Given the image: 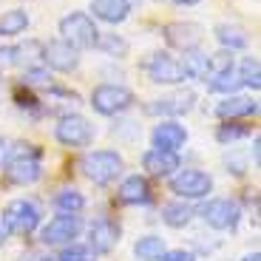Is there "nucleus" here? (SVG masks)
Wrapping results in <instances>:
<instances>
[{
	"mask_svg": "<svg viewBox=\"0 0 261 261\" xmlns=\"http://www.w3.org/2000/svg\"><path fill=\"white\" fill-rule=\"evenodd\" d=\"M3 176L9 185L29 188V185L43 179V153L37 145H14L9 162L3 165Z\"/></svg>",
	"mask_w": 261,
	"mask_h": 261,
	"instance_id": "obj_1",
	"label": "nucleus"
},
{
	"mask_svg": "<svg viewBox=\"0 0 261 261\" xmlns=\"http://www.w3.org/2000/svg\"><path fill=\"white\" fill-rule=\"evenodd\" d=\"M80 170H83V176L88 179V182L105 188V185L117 182V176L125 170V162H122V156H119L117 150L102 148V150L85 153V156L80 159Z\"/></svg>",
	"mask_w": 261,
	"mask_h": 261,
	"instance_id": "obj_2",
	"label": "nucleus"
},
{
	"mask_svg": "<svg viewBox=\"0 0 261 261\" xmlns=\"http://www.w3.org/2000/svg\"><path fill=\"white\" fill-rule=\"evenodd\" d=\"M60 34L65 40L68 46H74L77 51H83V48H97L99 43V29L97 23H94V17L88 12H71L65 14L63 20H60Z\"/></svg>",
	"mask_w": 261,
	"mask_h": 261,
	"instance_id": "obj_3",
	"label": "nucleus"
},
{
	"mask_svg": "<svg viewBox=\"0 0 261 261\" xmlns=\"http://www.w3.org/2000/svg\"><path fill=\"white\" fill-rule=\"evenodd\" d=\"M83 230H85V222L80 213H60L40 227V242L46 247H65V244L77 242Z\"/></svg>",
	"mask_w": 261,
	"mask_h": 261,
	"instance_id": "obj_4",
	"label": "nucleus"
},
{
	"mask_svg": "<svg viewBox=\"0 0 261 261\" xmlns=\"http://www.w3.org/2000/svg\"><path fill=\"white\" fill-rule=\"evenodd\" d=\"M134 102H137L134 91L125 88V85H117V83H102L91 91V108L97 114H102V117H119Z\"/></svg>",
	"mask_w": 261,
	"mask_h": 261,
	"instance_id": "obj_5",
	"label": "nucleus"
},
{
	"mask_svg": "<svg viewBox=\"0 0 261 261\" xmlns=\"http://www.w3.org/2000/svg\"><path fill=\"white\" fill-rule=\"evenodd\" d=\"M199 216H202V222L207 227L224 233V230L239 227V222H242V204L236 202V199H227V196H216V199H207L202 204Z\"/></svg>",
	"mask_w": 261,
	"mask_h": 261,
	"instance_id": "obj_6",
	"label": "nucleus"
},
{
	"mask_svg": "<svg viewBox=\"0 0 261 261\" xmlns=\"http://www.w3.org/2000/svg\"><path fill=\"white\" fill-rule=\"evenodd\" d=\"M94 125L83 114H63L54 125V139L65 148H88L94 142Z\"/></svg>",
	"mask_w": 261,
	"mask_h": 261,
	"instance_id": "obj_7",
	"label": "nucleus"
},
{
	"mask_svg": "<svg viewBox=\"0 0 261 261\" xmlns=\"http://www.w3.org/2000/svg\"><path fill=\"white\" fill-rule=\"evenodd\" d=\"M170 193H176V199H185V202L207 199V193H213V176L199 168L176 170L170 176Z\"/></svg>",
	"mask_w": 261,
	"mask_h": 261,
	"instance_id": "obj_8",
	"label": "nucleus"
},
{
	"mask_svg": "<svg viewBox=\"0 0 261 261\" xmlns=\"http://www.w3.org/2000/svg\"><path fill=\"white\" fill-rule=\"evenodd\" d=\"M0 216H3V222L9 224V230L14 236H32L43 222V213L32 199H12Z\"/></svg>",
	"mask_w": 261,
	"mask_h": 261,
	"instance_id": "obj_9",
	"label": "nucleus"
},
{
	"mask_svg": "<svg viewBox=\"0 0 261 261\" xmlns=\"http://www.w3.org/2000/svg\"><path fill=\"white\" fill-rule=\"evenodd\" d=\"M193 108H196V94L190 88H176V91L153 99L145 111L153 114V117H162V119H179L185 114H190Z\"/></svg>",
	"mask_w": 261,
	"mask_h": 261,
	"instance_id": "obj_10",
	"label": "nucleus"
},
{
	"mask_svg": "<svg viewBox=\"0 0 261 261\" xmlns=\"http://www.w3.org/2000/svg\"><path fill=\"white\" fill-rule=\"evenodd\" d=\"M145 74H148L150 83H156V85H179V83H185L182 63H179V57H173L170 51L150 54L148 63H145Z\"/></svg>",
	"mask_w": 261,
	"mask_h": 261,
	"instance_id": "obj_11",
	"label": "nucleus"
},
{
	"mask_svg": "<svg viewBox=\"0 0 261 261\" xmlns=\"http://www.w3.org/2000/svg\"><path fill=\"white\" fill-rule=\"evenodd\" d=\"M119 244V224L108 216H99L88 224V244L85 247L91 250L94 255H108L114 247Z\"/></svg>",
	"mask_w": 261,
	"mask_h": 261,
	"instance_id": "obj_12",
	"label": "nucleus"
},
{
	"mask_svg": "<svg viewBox=\"0 0 261 261\" xmlns=\"http://www.w3.org/2000/svg\"><path fill=\"white\" fill-rule=\"evenodd\" d=\"M165 34V43L170 48H179V51H193V48L202 46L204 40V29L193 20H179V23H168L162 29Z\"/></svg>",
	"mask_w": 261,
	"mask_h": 261,
	"instance_id": "obj_13",
	"label": "nucleus"
},
{
	"mask_svg": "<svg viewBox=\"0 0 261 261\" xmlns=\"http://www.w3.org/2000/svg\"><path fill=\"white\" fill-rule=\"evenodd\" d=\"M43 65L48 71H60V74H71L80 65V51L74 46H68L65 40H51L43 46V54H40Z\"/></svg>",
	"mask_w": 261,
	"mask_h": 261,
	"instance_id": "obj_14",
	"label": "nucleus"
},
{
	"mask_svg": "<svg viewBox=\"0 0 261 261\" xmlns=\"http://www.w3.org/2000/svg\"><path fill=\"white\" fill-rule=\"evenodd\" d=\"M185 142H188V128L179 119H159V125H153V130H150V145L159 150L179 153Z\"/></svg>",
	"mask_w": 261,
	"mask_h": 261,
	"instance_id": "obj_15",
	"label": "nucleus"
},
{
	"mask_svg": "<svg viewBox=\"0 0 261 261\" xmlns=\"http://www.w3.org/2000/svg\"><path fill=\"white\" fill-rule=\"evenodd\" d=\"M142 168L148 176H173L176 170H182V159L179 153H170V150H159V148H148L142 153Z\"/></svg>",
	"mask_w": 261,
	"mask_h": 261,
	"instance_id": "obj_16",
	"label": "nucleus"
},
{
	"mask_svg": "<svg viewBox=\"0 0 261 261\" xmlns=\"http://www.w3.org/2000/svg\"><path fill=\"white\" fill-rule=\"evenodd\" d=\"M258 114V102L253 97H244V94H230L224 97L222 102L216 105V117L224 119V122H233V119H242V117H253Z\"/></svg>",
	"mask_w": 261,
	"mask_h": 261,
	"instance_id": "obj_17",
	"label": "nucleus"
},
{
	"mask_svg": "<svg viewBox=\"0 0 261 261\" xmlns=\"http://www.w3.org/2000/svg\"><path fill=\"white\" fill-rule=\"evenodd\" d=\"M94 20H102L108 26H119L130 14V0H91Z\"/></svg>",
	"mask_w": 261,
	"mask_h": 261,
	"instance_id": "obj_18",
	"label": "nucleus"
},
{
	"mask_svg": "<svg viewBox=\"0 0 261 261\" xmlns=\"http://www.w3.org/2000/svg\"><path fill=\"white\" fill-rule=\"evenodd\" d=\"M119 202L122 204H148L150 202V185L142 173H130L119 185Z\"/></svg>",
	"mask_w": 261,
	"mask_h": 261,
	"instance_id": "obj_19",
	"label": "nucleus"
},
{
	"mask_svg": "<svg viewBox=\"0 0 261 261\" xmlns=\"http://www.w3.org/2000/svg\"><path fill=\"white\" fill-rule=\"evenodd\" d=\"M213 34H216V40H219V46H222L224 51H242L250 43L247 29L239 26V23H219V26L213 29Z\"/></svg>",
	"mask_w": 261,
	"mask_h": 261,
	"instance_id": "obj_20",
	"label": "nucleus"
},
{
	"mask_svg": "<svg viewBox=\"0 0 261 261\" xmlns=\"http://www.w3.org/2000/svg\"><path fill=\"white\" fill-rule=\"evenodd\" d=\"M190 219H193V207H190L185 199H173V202L162 204V222L168 224V227L182 230L190 224Z\"/></svg>",
	"mask_w": 261,
	"mask_h": 261,
	"instance_id": "obj_21",
	"label": "nucleus"
},
{
	"mask_svg": "<svg viewBox=\"0 0 261 261\" xmlns=\"http://www.w3.org/2000/svg\"><path fill=\"white\" fill-rule=\"evenodd\" d=\"M165 239L162 236H142V239H137V244H134V255H137L139 261H159L165 253Z\"/></svg>",
	"mask_w": 261,
	"mask_h": 261,
	"instance_id": "obj_22",
	"label": "nucleus"
},
{
	"mask_svg": "<svg viewBox=\"0 0 261 261\" xmlns=\"http://www.w3.org/2000/svg\"><path fill=\"white\" fill-rule=\"evenodd\" d=\"M29 29V14L23 9H9L0 14V37H17Z\"/></svg>",
	"mask_w": 261,
	"mask_h": 261,
	"instance_id": "obj_23",
	"label": "nucleus"
},
{
	"mask_svg": "<svg viewBox=\"0 0 261 261\" xmlns=\"http://www.w3.org/2000/svg\"><path fill=\"white\" fill-rule=\"evenodd\" d=\"M54 210L57 213H83L85 210V196L77 188H63L54 193Z\"/></svg>",
	"mask_w": 261,
	"mask_h": 261,
	"instance_id": "obj_24",
	"label": "nucleus"
},
{
	"mask_svg": "<svg viewBox=\"0 0 261 261\" xmlns=\"http://www.w3.org/2000/svg\"><path fill=\"white\" fill-rule=\"evenodd\" d=\"M204 83H207V91L224 94V97H230V94H236L239 88H242V80H239V71H236V68L222 71V74H210Z\"/></svg>",
	"mask_w": 261,
	"mask_h": 261,
	"instance_id": "obj_25",
	"label": "nucleus"
},
{
	"mask_svg": "<svg viewBox=\"0 0 261 261\" xmlns=\"http://www.w3.org/2000/svg\"><path fill=\"white\" fill-rule=\"evenodd\" d=\"M179 63H182L185 80H207V54H202L199 48L185 51V60Z\"/></svg>",
	"mask_w": 261,
	"mask_h": 261,
	"instance_id": "obj_26",
	"label": "nucleus"
},
{
	"mask_svg": "<svg viewBox=\"0 0 261 261\" xmlns=\"http://www.w3.org/2000/svg\"><path fill=\"white\" fill-rule=\"evenodd\" d=\"M236 71H239V80H242V85H247V88H253V91H258L261 88V65L255 57H244L242 63L236 65Z\"/></svg>",
	"mask_w": 261,
	"mask_h": 261,
	"instance_id": "obj_27",
	"label": "nucleus"
},
{
	"mask_svg": "<svg viewBox=\"0 0 261 261\" xmlns=\"http://www.w3.org/2000/svg\"><path fill=\"white\" fill-rule=\"evenodd\" d=\"M23 85L26 88H48L51 85V71L46 65H29L23 71Z\"/></svg>",
	"mask_w": 261,
	"mask_h": 261,
	"instance_id": "obj_28",
	"label": "nucleus"
},
{
	"mask_svg": "<svg viewBox=\"0 0 261 261\" xmlns=\"http://www.w3.org/2000/svg\"><path fill=\"white\" fill-rule=\"evenodd\" d=\"M244 137H250V128H247V125H236V122H230V119L216 128V139H219L222 145H230V142L244 139Z\"/></svg>",
	"mask_w": 261,
	"mask_h": 261,
	"instance_id": "obj_29",
	"label": "nucleus"
},
{
	"mask_svg": "<svg viewBox=\"0 0 261 261\" xmlns=\"http://www.w3.org/2000/svg\"><path fill=\"white\" fill-rule=\"evenodd\" d=\"M57 261H94V253L85 247V244L74 242V244H65V247H60Z\"/></svg>",
	"mask_w": 261,
	"mask_h": 261,
	"instance_id": "obj_30",
	"label": "nucleus"
},
{
	"mask_svg": "<svg viewBox=\"0 0 261 261\" xmlns=\"http://www.w3.org/2000/svg\"><path fill=\"white\" fill-rule=\"evenodd\" d=\"M26 46H0V71H9L14 65L23 63Z\"/></svg>",
	"mask_w": 261,
	"mask_h": 261,
	"instance_id": "obj_31",
	"label": "nucleus"
},
{
	"mask_svg": "<svg viewBox=\"0 0 261 261\" xmlns=\"http://www.w3.org/2000/svg\"><path fill=\"white\" fill-rule=\"evenodd\" d=\"M97 48H102V51H108V54H117V57H122L125 51H128V43H125L122 37H117V34H99V43H97Z\"/></svg>",
	"mask_w": 261,
	"mask_h": 261,
	"instance_id": "obj_32",
	"label": "nucleus"
},
{
	"mask_svg": "<svg viewBox=\"0 0 261 261\" xmlns=\"http://www.w3.org/2000/svg\"><path fill=\"white\" fill-rule=\"evenodd\" d=\"M159 261H196V255L190 250H165Z\"/></svg>",
	"mask_w": 261,
	"mask_h": 261,
	"instance_id": "obj_33",
	"label": "nucleus"
},
{
	"mask_svg": "<svg viewBox=\"0 0 261 261\" xmlns=\"http://www.w3.org/2000/svg\"><path fill=\"white\" fill-rule=\"evenodd\" d=\"M12 148H14V142L9 137H0V170H3V165L9 162V156H12Z\"/></svg>",
	"mask_w": 261,
	"mask_h": 261,
	"instance_id": "obj_34",
	"label": "nucleus"
},
{
	"mask_svg": "<svg viewBox=\"0 0 261 261\" xmlns=\"http://www.w3.org/2000/svg\"><path fill=\"white\" fill-rule=\"evenodd\" d=\"M17 261H57V258H51V255H40V253H26V255H20Z\"/></svg>",
	"mask_w": 261,
	"mask_h": 261,
	"instance_id": "obj_35",
	"label": "nucleus"
},
{
	"mask_svg": "<svg viewBox=\"0 0 261 261\" xmlns=\"http://www.w3.org/2000/svg\"><path fill=\"white\" fill-rule=\"evenodd\" d=\"M9 236H12V230H9V224L3 222V216H0V247L9 242Z\"/></svg>",
	"mask_w": 261,
	"mask_h": 261,
	"instance_id": "obj_36",
	"label": "nucleus"
},
{
	"mask_svg": "<svg viewBox=\"0 0 261 261\" xmlns=\"http://www.w3.org/2000/svg\"><path fill=\"white\" fill-rule=\"evenodd\" d=\"M258 148H261V139L255 137V139H253V162H255V165H258Z\"/></svg>",
	"mask_w": 261,
	"mask_h": 261,
	"instance_id": "obj_37",
	"label": "nucleus"
},
{
	"mask_svg": "<svg viewBox=\"0 0 261 261\" xmlns=\"http://www.w3.org/2000/svg\"><path fill=\"white\" fill-rule=\"evenodd\" d=\"M242 261H261V253H258V250H253V253H247Z\"/></svg>",
	"mask_w": 261,
	"mask_h": 261,
	"instance_id": "obj_38",
	"label": "nucleus"
},
{
	"mask_svg": "<svg viewBox=\"0 0 261 261\" xmlns=\"http://www.w3.org/2000/svg\"><path fill=\"white\" fill-rule=\"evenodd\" d=\"M173 3H179V6H196V3H202V0H173Z\"/></svg>",
	"mask_w": 261,
	"mask_h": 261,
	"instance_id": "obj_39",
	"label": "nucleus"
}]
</instances>
